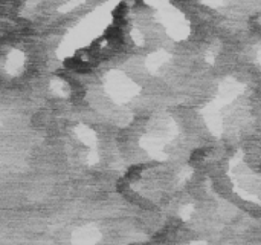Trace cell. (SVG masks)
Instances as JSON below:
<instances>
[{"label":"cell","instance_id":"1","mask_svg":"<svg viewBox=\"0 0 261 245\" xmlns=\"http://www.w3.org/2000/svg\"><path fill=\"white\" fill-rule=\"evenodd\" d=\"M142 172V167H132L127 173V179H136Z\"/></svg>","mask_w":261,"mask_h":245},{"label":"cell","instance_id":"2","mask_svg":"<svg viewBox=\"0 0 261 245\" xmlns=\"http://www.w3.org/2000/svg\"><path fill=\"white\" fill-rule=\"evenodd\" d=\"M205 153H206V150H203V149H197V150H195V152H194V153L191 155V163L203 160V157H205Z\"/></svg>","mask_w":261,"mask_h":245}]
</instances>
